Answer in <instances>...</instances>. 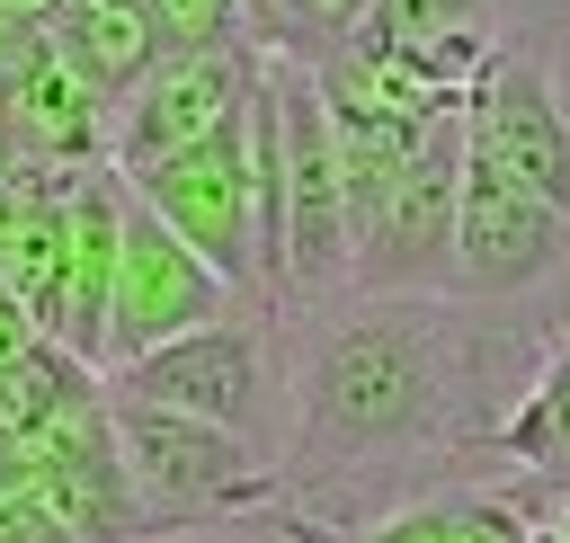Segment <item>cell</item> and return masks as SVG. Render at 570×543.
I'll return each mask as SVG.
<instances>
[{"instance_id":"12","label":"cell","mask_w":570,"mask_h":543,"mask_svg":"<svg viewBox=\"0 0 570 543\" xmlns=\"http://www.w3.org/2000/svg\"><path fill=\"white\" fill-rule=\"evenodd\" d=\"M490 454L517 463L525 481H543L570 507V338H552L525 374V392L508 401V418L490 427Z\"/></svg>"},{"instance_id":"9","label":"cell","mask_w":570,"mask_h":543,"mask_svg":"<svg viewBox=\"0 0 570 543\" xmlns=\"http://www.w3.org/2000/svg\"><path fill=\"white\" fill-rule=\"evenodd\" d=\"M232 312H249V303L160 214H142L134 187H125V249H116V303H107V374L134 365V356H151V347H169V338H187V329H214Z\"/></svg>"},{"instance_id":"14","label":"cell","mask_w":570,"mask_h":543,"mask_svg":"<svg viewBox=\"0 0 570 543\" xmlns=\"http://www.w3.org/2000/svg\"><path fill=\"white\" fill-rule=\"evenodd\" d=\"M142 18H151V45H160V53H223V45H249L240 0H142Z\"/></svg>"},{"instance_id":"10","label":"cell","mask_w":570,"mask_h":543,"mask_svg":"<svg viewBox=\"0 0 570 543\" xmlns=\"http://www.w3.org/2000/svg\"><path fill=\"white\" fill-rule=\"evenodd\" d=\"M116 249H125V178L89 169L71 178V249H62V329L53 347L80 374H107V303H116Z\"/></svg>"},{"instance_id":"4","label":"cell","mask_w":570,"mask_h":543,"mask_svg":"<svg viewBox=\"0 0 570 543\" xmlns=\"http://www.w3.org/2000/svg\"><path fill=\"white\" fill-rule=\"evenodd\" d=\"M142 214H160L240 303L267 312V267H258V178H249V116L223 125L214 142L160 160V169H134L125 178Z\"/></svg>"},{"instance_id":"15","label":"cell","mask_w":570,"mask_h":543,"mask_svg":"<svg viewBox=\"0 0 570 543\" xmlns=\"http://www.w3.org/2000/svg\"><path fill=\"white\" fill-rule=\"evenodd\" d=\"M543 543H570V507H561V516H552V525H543Z\"/></svg>"},{"instance_id":"7","label":"cell","mask_w":570,"mask_h":543,"mask_svg":"<svg viewBox=\"0 0 570 543\" xmlns=\"http://www.w3.org/2000/svg\"><path fill=\"white\" fill-rule=\"evenodd\" d=\"M258 80H267V53H258V45H223V53H160V62H151V80L107 116V169H116V178H134V169H160V160H178V151L214 142L223 125H240V116H249Z\"/></svg>"},{"instance_id":"6","label":"cell","mask_w":570,"mask_h":543,"mask_svg":"<svg viewBox=\"0 0 570 543\" xmlns=\"http://www.w3.org/2000/svg\"><path fill=\"white\" fill-rule=\"evenodd\" d=\"M570 276V214L499 178L490 160L463 151V205H454V303L508 312L543 285Z\"/></svg>"},{"instance_id":"11","label":"cell","mask_w":570,"mask_h":543,"mask_svg":"<svg viewBox=\"0 0 570 543\" xmlns=\"http://www.w3.org/2000/svg\"><path fill=\"white\" fill-rule=\"evenodd\" d=\"M45 45H53V62H62L107 116H116V107L151 80V62H160L142 0H62V9L45 18Z\"/></svg>"},{"instance_id":"1","label":"cell","mask_w":570,"mask_h":543,"mask_svg":"<svg viewBox=\"0 0 570 543\" xmlns=\"http://www.w3.org/2000/svg\"><path fill=\"white\" fill-rule=\"evenodd\" d=\"M525 383H508V329L481 303L338 294L294 320V436L285 498L347 490L481 445Z\"/></svg>"},{"instance_id":"3","label":"cell","mask_w":570,"mask_h":543,"mask_svg":"<svg viewBox=\"0 0 570 543\" xmlns=\"http://www.w3.org/2000/svg\"><path fill=\"white\" fill-rule=\"evenodd\" d=\"M107 436L125 454V481H134L142 516H151V543L285 507V472L258 445H240V436H223L205 418H178V409H151V401H116L107 392Z\"/></svg>"},{"instance_id":"5","label":"cell","mask_w":570,"mask_h":543,"mask_svg":"<svg viewBox=\"0 0 570 543\" xmlns=\"http://www.w3.org/2000/svg\"><path fill=\"white\" fill-rule=\"evenodd\" d=\"M454 205H463V107L419 134L383 214L356 240V294H436L454 303Z\"/></svg>"},{"instance_id":"2","label":"cell","mask_w":570,"mask_h":543,"mask_svg":"<svg viewBox=\"0 0 570 543\" xmlns=\"http://www.w3.org/2000/svg\"><path fill=\"white\" fill-rule=\"evenodd\" d=\"M116 401H151L178 418H205L240 445H258L285 472V436H294V320L285 312H232L214 329H187L134 365L107 374Z\"/></svg>"},{"instance_id":"8","label":"cell","mask_w":570,"mask_h":543,"mask_svg":"<svg viewBox=\"0 0 570 543\" xmlns=\"http://www.w3.org/2000/svg\"><path fill=\"white\" fill-rule=\"evenodd\" d=\"M463 151L570 214V89L534 45H499L463 98Z\"/></svg>"},{"instance_id":"13","label":"cell","mask_w":570,"mask_h":543,"mask_svg":"<svg viewBox=\"0 0 570 543\" xmlns=\"http://www.w3.org/2000/svg\"><path fill=\"white\" fill-rule=\"evenodd\" d=\"M365 9H374V0H240V27H249V45H258L267 62L321 71V62L365 27Z\"/></svg>"}]
</instances>
